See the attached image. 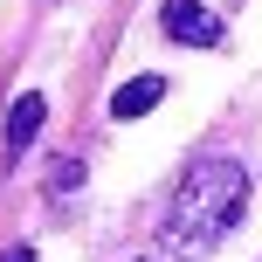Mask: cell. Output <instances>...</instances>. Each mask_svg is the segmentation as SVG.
Here are the masks:
<instances>
[{
  "mask_svg": "<svg viewBox=\"0 0 262 262\" xmlns=\"http://www.w3.org/2000/svg\"><path fill=\"white\" fill-rule=\"evenodd\" d=\"M159 21H166V35L186 41V49H214V41H221V21H214L200 0H166V14H159Z\"/></svg>",
  "mask_w": 262,
  "mask_h": 262,
  "instance_id": "7a4b0ae2",
  "label": "cell"
},
{
  "mask_svg": "<svg viewBox=\"0 0 262 262\" xmlns=\"http://www.w3.org/2000/svg\"><path fill=\"white\" fill-rule=\"evenodd\" d=\"M249 214V166L242 159H193L186 180L172 186V207H166V242L180 255H207L214 242L235 235V221Z\"/></svg>",
  "mask_w": 262,
  "mask_h": 262,
  "instance_id": "6da1fadb",
  "label": "cell"
},
{
  "mask_svg": "<svg viewBox=\"0 0 262 262\" xmlns=\"http://www.w3.org/2000/svg\"><path fill=\"white\" fill-rule=\"evenodd\" d=\"M0 262H35V249H28V242H14V249L0 255Z\"/></svg>",
  "mask_w": 262,
  "mask_h": 262,
  "instance_id": "8992f818",
  "label": "cell"
},
{
  "mask_svg": "<svg viewBox=\"0 0 262 262\" xmlns=\"http://www.w3.org/2000/svg\"><path fill=\"white\" fill-rule=\"evenodd\" d=\"M41 118H49V97H41V90L14 97V111H7V159H21L28 145H35V131H41Z\"/></svg>",
  "mask_w": 262,
  "mask_h": 262,
  "instance_id": "3957f363",
  "label": "cell"
},
{
  "mask_svg": "<svg viewBox=\"0 0 262 262\" xmlns=\"http://www.w3.org/2000/svg\"><path fill=\"white\" fill-rule=\"evenodd\" d=\"M131 262H152V255H131Z\"/></svg>",
  "mask_w": 262,
  "mask_h": 262,
  "instance_id": "52a82bcc",
  "label": "cell"
},
{
  "mask_svg": "<svg viewBox=\"0 0 262 262\" xmlns=\"http://www.w3.org/2000/svg\"><path fill=\"white\" fill-rule=\"evenodd\" d=\"M166 97V76H131L118 97H111V118H145V111Z\"/></svg>",
  "mask_w": 262,
  "mask_h": 262,
  "instance_id": "277c9868",
  "label": "cell"
},
{
  "mask_svg": "<svg viewBox=\"0 0 262 262\" xmlns=\"http://www.w3.org/2000/svg\"><path fill=\"white\" fill-rule=\"evenodd\" d=\"M76 180H83V166H76V159H55V193H69Z\"/></svg>",
  "mask_w": 262,
  "mask_h": 262,
  "instance_id": "5b68a950",
  "label": "cell"
}]
</instances>
